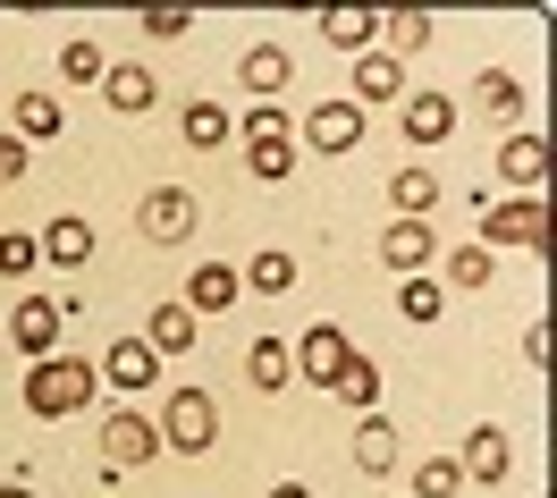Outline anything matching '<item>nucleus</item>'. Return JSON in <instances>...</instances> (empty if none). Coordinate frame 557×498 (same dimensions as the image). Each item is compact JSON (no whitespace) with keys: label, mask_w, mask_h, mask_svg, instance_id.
Wrapping results in <instances>:
<instances>
[{"label":"nucleus","mask_w":557,"mask_h":498,"mask_svg":"<svg viewBox=\"0 0 557 498\" xmlns=\"http://www.w3.org/2000/svg\"><path fill=\"white\" fill-rule=\"evenodd\" d=\"M85 406H94V363L42 356L35 372H26V414H42V423H69V414H85Z\"/></svg>","instance_id":"1"},{"label":"nucleus","mask_w":557,"mask_h":498,"mask_svg":"<svg viewBox=\"0 0 557 498\" xmlns=\"http://www.w3.org/2000/svg\"><path fill=\"white\" fill-rule=\"evenodd\" d=\"M549 253V203L541 195H507L482 212V253Z\"/></svg>","instance_id":"2"},{"label":"nucleus","mask_w":557,"mask_h":498,"mask_svg":"<svg viewBox=\"0 0 557 498\" xmlns=\"http://www.w3.org/2000/svg\"><path fill=\"white\" fill-rule=\"evenodd\" d=\"M161 448H177V457H211V439H220V406H211L203 389H170V406H161Z\"/></svg>","instance_id":"3"},{"label":"nucleus","mask_w":557,"mask_h":498,"mask_svg":"<svg viewBox=\"0 0 557 498\" xmlns=\"http://www.w3.org/2000/svg\"><path fill=\"white\" fill-rule=\"evenodd\" d=\"M136 228H144V246H186V237L203 228V203H195L186 186H152L136 203Z\"/></svg>","instance_id":"4"},{"label":"nucleus","mask_w":557,"mask_h":498,"mask_svg":"<svg viewBox=\"0 0 557 498\" xmlns=\"http://www.w3.org/2000/svg\"><path fill=\"white\" fill-rule=\"evenodd\" d=\"M355 144H363V110H355L347 94L296 119V152H321V161H338V152H355Z\"/></svg>","instance_id":"5"},{"label":"nucleus","mask_w":557,"mask_h":498,"mask_svg":"<svg viewBox=\"0 0 557 498\" xmlns=\"http://www.w3.org/2000/svg\"><path fill=\"white\" fill-rule=\"evenodd\" d=\"M347 329H338V321H313V329H305V338H296V347H287V363H296V372H305V381H313V389H330V381H338V372H347Z\"/></svg>","instance_id":"6"},{"label":"nucleus","mask_w":557,"mask_h":498,"mask_svg":"<svg viewBox=\"0 0 557 498\" xmlns=\"http://www.w3.org/2000/svg\"><path fill=\"white\" fill-rule=\"evenodd\" d=\"M102 457H110V473H127V464H152V457H161V431L144 423L136 406H119V414H102Z\"/></svg>","instance_id":"7"},{"label":"nucleus","mask_w":557,"mask_h":498,"mask_svg":"<svg viewBox=\"0 0 557 498\" xmlns=\"http://www.w3.org/2000/svg\"><path fill=\"white\" fill-rule=\"evenodd\" d=\"M431 253H440L431 220H388V237H381V262L397 271V279H431Z\"/></svg>","instance_id":"8"},{"label":"nucleus","mask_w":557,"mask_h":498,"mask_svg":"<svg viewBox=\"0 0 557 498\" xmlns=\"http://www.w3.org/2000/svg\"><path fill=\"white\" fill-rule=\"evenodd\" d=\"M60 329H69V304H51V296H26V304L9 313V338H17V347H26L35 363L60 347Z\"/></svg>","instance_id":"9"},{"label":"nucleus","mask_w":557,"mask_h":498,"mask_svg":"<svg viewBox=\"0 0 557 498\" xmlns=\"http://www.w3.org/2000/svg\"><path fill=\"white\" fill-rule=\"evenodd\" d=\"M355 110H381V102H406V60H388L381 42L355 60V94H347Z\"/></svg>","instance_id":"10"},{"label":"nucleus","mask_w":557,"mask_h":498,"mask_svg":"<svg viewBox=\"0 0 557 498\" xmlns=\"http://www.w3.org/2000/svg\"><path fill=\"white\" fill-rule=\"evenodd\" d=\"M152 94H161V85H152V69H144V60H110V69H102L110 119H144V110H152Z\"/></svg>","instance_id":"11"},{"label":"nucleus","mask_w":557,"mask_h":498,"mask_svg":"<svg viewBox=\"0 0 557 498\" xmlns=\"http://www.w3.org/2000/svg\"><path fill=\"white\" fill-rule=\"evenodd\" d=\"M498 178L516 186V195H541V178H549V144L532 136V127H516V136L498 144Z\"/></svg>","instance_id":"12"},{"label":"nucleus","mask_w":557,"mask_h":498,"mask_svg":"<svg viewBox=\"0 0 557 498\" xmlns=\"http://www.w3.org/2000/svg\"><path fill=\"white\" fill-rule=\"evenodd\" d=\"M507 464H516V448H507V431H498V423L465 431V457H456L465 482H507Z\"/></svg>","instance_id":"13"},{"label":"nucleus","mask_w":557,"mask_h":498,"mask_svg":"<svg viewBox=\"0 0 557 498\" xmlns=\"http://www.w3.org/2000/svg\"><path fill=\"white\" fill-rule=\"evenodd\" d=\"M35 253L42 262H51V271H85V262H94V220H51V228H42L35 237Z\"/></svg>","instance_id":"14"},{"label":"nucleus","mask_w":557,"mask_h":498,"mask_svg":"<svg viewBox=\"0 0 557 498\" xmlns=\"http://www.w3.org/2000/svg\"><path fill=\"white\" fill-rule=\"evenodd\" d=\"M9 119H17L9 136L26 144V152H35V144H60V136H69V110L51 102V94H17V102H9Z\"/></svg>","instance_id":"15"},{"label":"nucleus","mask_w":557,"mask_h":498,"mask_svg":"<svg viewBox=\"0 0 557 498\" xmlns=\"http://www.w3.org/2000/svg\"><path fill=\"white\" fill-rule=\"evenodd\" d=\"M287 69H296V60H287L278 42H253V51L237 60V85L253 94V102H278V94H287Z\"/></svg>","instance_id":"16"},{"label":"nucleus","mask_w":557,"mask_h":498,"mask_svg":"<svg viewBox=\"0 0 557 498\" xmlns=\"http://www.w3.org/2000/svg\"><path fill=\"white\" fill-rule=\"evenodd\" d=\"M152 347H144V338H110L102 347V363H94V381H119V389H152Z\"/></svg>","instance_id":"17"},{"label":"nucleus","mask_w":557,"mask_h":498,"mask_svg":"<svg viewBox=\"0 0 557 498\" xmlns=\"http://www.w3.org/2000/svg\"><path fill=\"white\" fill-rule=\"evenodd\" d=\"M245 287H237V271L228 262H195V279H186V313L203 321V313H228Z\"/></svg>","instance_id":"18"},{"label":"nucleus","mask_w":557,"mask_h":498,"mask_svg":"<svg viewBox=\"0 0 557 498\" xmlns=\"http://www.w3.org/2000/svg\"><path fill=\"white\" fill-rule=\"evenodd\" d=\"M414 144H448L456 136V102L448 94H406V119H397Z\"/></svg>","instance_id":"19"},{"label":"nucleus","mask_w":557,"mask_h":498,"mask_svg":"<svg viewBox=\"0 0 557 498\" xmlns=\"http://www.w3.org/2000/svg\"><path fill=\"white\" fill-rule=\"evenodd\" d=\"M440 195H448V186L431 178L422 161H414V170H397V178H388V203H397V220H431V212H440Z\"/></svg>","instance_id":"20"},{"label":"nucleus","mask_w":557,"mask_h":498,"mask_svg":"<svg viewBox=\"0 0 557 498\" xmlns=\"http://www.w3.org/2000/svg\"><path fill=\"white\" fill-rule=\"evenodd\" d=\"M195 338H203V321L186 313V304H152V329H144V347H152V356H186Z\"/></svg>","instance_id":"21"},{"label":"nucleus","mask_w":557,"mask_h":498,"mask_svg":"<svg viewBox=\"0 0 557 498\" xmlns=\"http://www.w3.org/2000/svg\"><path fill=\"white\" fill-rule=\"evenodd\" d=\"M321 42H338V51L363 60V51L381 42V17H372V9H321Z\"/></svg>","instance_id":"22"},{"label":"nucleus","mask_w":557,"mask_h":498,"mask_svg":"<svg viewBox=\"0 0 557 498\" xmlns=\"http://www.w3.org/2000/svg\"><path fill=\"white\" fill-rule=\"evenodd\" d=\"M330 397L355 406V414H372V406H381V363H372V356H347V372L330 381Z\"/></svg>","instance_id":"23"},{"label":"nucleus","mask_w":557,"mask_h":498,"mask_svg":"<svg viewBox=\"0 0 557 498\" xmlns=\"http://www.w3.org/2000/svg\"><path fill=\"white\" fill-rule=\"evenodd\" d=\"M245 170H253V186H287V170H296V136L245 144Z\"/></svg>","instance_id":"24"},{"label":"nucleus","mask_w":557,"mask_h":498,"mask_svg":"<svg viewBox=\"0 0 557 498\" xmlns=\"http://www.w3.org/2000/svg\"><path fill=\"white\" fill-rule=\"evenodd\" d=\"M287 372H296V363H287V347H278V338H253V347H245V381H253L262 397L287 389Z\"/></svg>","instance_id":"25"},{"label":"nucleus","mask_w":557,"mask_h":498,"mask_svg":"<svg viewBox=\"0 0 557 498\" xmlns=\"http://www.w3.org/2000/svg\"><path fill=\"white\" fill-rule=\"evenodd\" d=\"M397 457H406V448H397V423L363 414V431H355V464H363V473H388Z\"/></svg>","instance_id":"26"},{"label":"nucleus","mask_w":557,"mask_h":498,"mask_svg":"<svg viewBox=\"0 0 557 498\" xmlns=\"http://www.w3.org/2000/svg\"><path fill=\"white\" fill-rule=\"evenodd\" d=\"M473 102H482L490 119H507V127H516V119H523V85L507 69H482V76H473Z\"/></svg>","instance_id":"27"},{"label":"nucleus","mask_w":557,"mask_h":498,"mask_svg":"<svg viewBox=\"0 0 557 498\" xmlns=\"http://www.w3.org/2000/svg\"><path fill=\"white\" fill-rule=\"evenodd\" d=\"M237 287H253V296H287L296 287V253H253L237 271Z\"/></svg>","instance_id":"28"},{"label":"nucleus","mask_w":557,"mask_h":498,"mask_svg":"<svg viewBox=\"0 0 557 498\" xmlns=\"http://www.w3.org/2000/svg\"><path fill=\"white\" fill-rule=\"evenodd\" d=\"M381 35H388V60H406V51H422V42L440 35V26H431V9H397Z\"/></svg>","instance_id":"29"},{"label":"nucleus","mask_w":557,"mask_h":498,"mask_svg":"<svg viewBox=\"0 0 557 498\" xmlns=\"http://www.w3.org/2000/svg\"><path fill=\"white\" fill-rule=\"evenodd\" d=\"M102 69H110V51H102V42H85V35L60 42V76H69V85H102Z\"/></svg>","instance_id":"30"},{"label":"nucleus","mask_w":557,"mask_h":498,"mask_svg":"<svg viewBox=\"0 0 557 498\" xmlns=\"http://www.w3.org/2000/svg\"><path fill=\"white\" fill-rule=\"evenodd\" d=\"M228 127H237V119H228L220 102H186V144H195V152H211V144H228Z\"/></svg>","instance_id":"31"},{"label":"nucleus","mask_w":557,"mask_h":498,"mask_svg":"<svg viewBox=\"0 0 557 498\" xmlns=\"http://www.w3.org/2000/svg\"><path fill=\"white\" fill-rule=\"evenodd\" d=\"M490 271H498V262H490L482 246H456V253H448V279H440V287H465V296H482Z\"/></svg>","instance_id":"32"},{"label":"nucleus","mask_w":557,"mask_h":498,"mask_svg":"<svg viewBox=\"0 0 557 498\" xmlns=\"http://www.w3.org/2000/svg\"><path fill=\"white\" fill-rule=\"evenodd\" d=\"M440 304H448V287H440V279H406V287H397V313H406V321H440Z\"/></svg>","instance_id":"33"},{"label":"nucleus","mask_w":557,"mask_h":498,"mask_svg":"<svg viewBox=\"0 0 557 498\" xmlns=\"http://www.w3.org/2000/svg\"><path fill=\"white\" fill-rule=\"evenodd\" d=\"M42 253H35V228H0V279H26Z\"/></svg>","instance_id":"34"},{"label":"nucleus","mask_w":557,"mask_h":498,"mask_svg":"<svg viewBox=\"0 0 557 498\" xmlns=\"http://www.w3.org/2000/svg\"><path fill=\"white\" fill-rule=\"evenodd\" d=\"M456 490H465L456 457H431V464H414V498H456Z\"/></svg>","instance_id":"35"},{"label":"nucleus","mask_w":557,"mask_h":498,"mask_svg":"<svg viewBox=\"0 0 557 498\" xmlns=\"http://www.w3.org/2000/svg\"><path fill=\"white\" fill-rule=\"evenodd\" d=\"M262 136H296V119H287L278 102H253L245 110V144H262Z\"/></svg>","instance_id":"36"},{"label":"nucleus","mask_w":557,"mask_h":498,"mask_svg":"<svg viewBox=\"0 0 557 498\" xmlns=\"http://www.w3.org/2000/svg\"><path fill=\"white\" fill-rule=\"evenodd\" d=\"M144 35H152V42H177V35H195V17H186V9H144Z\"/></svg>","instance_id":"37"},{"label":"nucleus","mask_w":557,"mask_h":498,"mask_svg":"<svg viewBox=\"0 0 557 498\" xmlns=\"http://www.w3.org/2000/svg\"><path fill=\"white\" fill-rule=\"evenodd\" d=\"M26 161H35L26 144H17V136H0V186H17V178H26Z\"/></svg>","instance_id":"38"},{"label":"nucleus","mask_w":557,"mask_h":498,"mask_svg":"<svg viewBox=\"0 0 557 498\" xmlns=\"http://www.w3.org/2000/svg\"><path fill=\"white\" fill-rule=\"evenodd\" d=\"M271 498H313V490H305V482H278V490Z\"/></svg>","instance_id":"39"},{"label":"nucleus","mask_w":557,"mask_h":498,"mask_svg":"<svg viewBox=\"0 0 557 498\" xmlns=\"http://www.w3.org/2000/svg\"><path fill=\"white\" fill-rule=\"evenodd\" d=\"M0 498H35V490H26V482H0Z\"/></svg>","instance_id":"40"}]
</instances>
